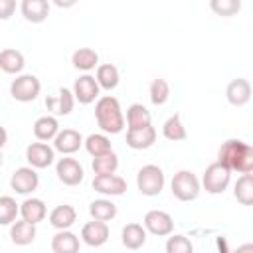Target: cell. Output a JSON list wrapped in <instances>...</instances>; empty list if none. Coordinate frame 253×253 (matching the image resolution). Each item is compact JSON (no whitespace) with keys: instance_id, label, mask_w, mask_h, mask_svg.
Listing matches in <instances>:
<instances>
[{"instance_id":"obj_1","label":"cell","mask_w":253,"mask_h":253,"mask_svg":"<svg viewBox=\"0 0 253 253\" xmlns=\"http://www.w3.org/2000/svg\"><path fill=\"white\" fill-rule=\"evenodd\" d=\"M217 162L227 166L231 172L253 174V146L241 138H227L217 150Z\"/></svg>"},{"instance_id":"obj_2","label":"cell","mask_w":253,"mask_h":253,"mask_svg":"<svg viewBox=\"0 0 253 253\" xmlns=\"http://www.w3.org/2000/svg\"><path fill=\"white\" fill-rule=\"evenodd\" d=\"M95 119L103 132L119 134L125 128V115L121 111V103L113 95H103L95 103Z\"/></svg>"},{"instance_id":"obj_3","label":"cell","mask_w":253,"mask_h":253,"mask_svg":"<svg viewBox=\"0 0 253 253\" xmlns=\"http://www.w3.org/2000/svg\"><path fill=\"white\" fill-rule=\"evenodd\" d=\"M170 188H172V196L180 202H192L198 198L200 194V188H202V182L198 180V176L192 172V170H180L174 174L172 182H170Z\"/></svg>"},{"instance_id":"obj_4","label":"cell","mask_w":253,"mask_h":253,"mask_svg":"<svg viewBox=\"0 0 253 253\" xmlns=\"http://www.w3.org/2000/svg\"><path fill=\"white\" fill-rule=\"evenodd\" d=\"M229 182H231V170H229L227 166H223L221 162H217V160L211 162V164L206 168L204 176H202V186H204V190H206L208 194H211V196L223 194V192L227 190Z\"/></svg>"},{"instance_id":"obj_5","label":"cell","mask_w":253,"mask_h":253,"mask_svg":"<svg viewBox=\"0 0 253 253\" xmlns=\"http://www.w3.org/2000/svg\"><path fill=\"white\" fill-rule=\"evenodd\" d=\"M164 182H166L164 172L156 164H146L136 174V188L142 196H150V198L158 196L164 188Z\"/></svg>"},{"instance_id":"obj_6","label":"cell","mask_w":253,"mask_h":253,"mask_svg":"<svg viewBox=\"0 0 253 253\" xmlns=\"http://www.w3.org/2000/svg\"><path fill=\"white\" fill-rule=\"evenodd\" d=\"M42 91V83L36 75L32 73H22L18 75L12 83H10V95L20 101V103H30V101H36L38 95Z\"/></svg>"},{"instance_id":"obj_7","label":"cell","mask_w":253,"mask_h":253,"mask_svg":"<svg viewBox=\"0 0 253 253\" xmlns=\"http://www.w3.org/2000/svg\"><path fill=\"white\" fill-rule=\"evenodd\" d=\"M10 186L16 194H22V196H28L32 194L34 190H38L40 186V176L36 172V168L32 166H22V168H16L10 176Z\"/></svg>"},{"instance_id":"obj_8","label":"cell","mask_w":253,"mask_h":253,"mask_svg":"<svg viewBox=\"0 0 253 253\" xmlns=\"http://www.w3.org/2000/svg\"><path fill=\"white\" fill-rule=\"evenodd\" d=\"M144 229L152 235H158V237H166V235H172L174 231V219L168 211H162V210H150L146 211L144 215Z\"/></svg>"},{"instance_id":"obj_9","label":"cell","mask_w":253,"mask_h":253,"mask_svg":"<svg viewBox=\"0 0 253 253\" xmlns=\"http://www.w3.org/2000/svg\"><path fill=\"white\" fill-rule=\"evenodd\" d=\"M55 174H57V180L65 186H77L83 182V166L79 164V160L71 158V156H63L57 160L55 164Z\"/></svg>"},{"instance_id":"obj_10","label":"cell","mask_w":253,"mask_h":253,"mask_svg":"<svg viewBox=\"0 0 253 253\" xmlns=\"http://www.w3.org/2000/svg\"><path fill=\"white\" fill-rule=\"evenodd\" d=\"M45 107L47 111L53 115V117H65L73 111L75 107V95H73V89H67V87H61L55 95L47 97L45 99Z\"/></svg>"},{"instance_id":"obj_11","label":"cell","mask_w":253,"mask_h":253,"mask_svg":"<svg viewBox=\"0 0 253 253\" xmlns=\"http://www.w3.org/2000/svg\"><path fill=\"white\" fill-rule=\"evenodd\" d=\"M26 160L32 168H47L55 160V148L45 142H32L26 148Z\"/></svg>"},{"instance_id":"obj_12","label":"cell","mask_w":253,"mask_h":253,"mask_svg":"<svg viewBox=\"0 0 253 253\" xmlns=\"http://www.w3.org/2000/svg\"><path fill=\"white\" fill-rule=\"evenodd\" d=\"M99 91H101V87H99L97 79H95L93 75H89V73L77 77L75 83H73L75 101H79L81 105H89V103H93L95 99H99Z\"/></svg>"},{"instance_id":"obj_13","label":"cell","mask_w":253,"mask_h":253,"mask_svg":"<svg viewBox=\"0 0 253 253\" xmlns=\"http://www.w3.org/2000/svg\"><path fill=\"white\" fill-rule=\"evenodd\" d=\"M109 225L105 221L91 219L81 227V241L89 247H101L109 241Z\"/></svg>"},{"instance_id":"obj_14","label":"cell","mask_w":253,"mask_h":253,"mask_svg":"<svg viewBox=\"0 0 253 253\" xmlns=\"http://www.w3.org/2000/svg\"><path fill=\"white\" fill-rule=\"evenodd\" d=\"M251 95H253V89H251V83L243 77H235L227 83L225 87V97L229 101V105L233 107H243L251 101Z\"/></svg>"},{"instance_id":"obj_15","label":"cell","mask_w":253,"mask_h":253,"mask_svg":"<svg viewBox=\"0 0 253 253\" xmlns=\"http://www.w3.org/2000/svg\"><path fill=\"white\" fill-rule=\"evenodd\" d=\"M81 144H85V140H83L81 132L75 130V128H63V130H59V134L53 138V148H55L57 152L65 154V156L77 152V150L81 148Z\"/></svg>"},{"instance_id":"obj_16","label":"cell","mask_w":253,"mask_h":253,"mask_svg":"<svg viewBox=\"0 0 253 253\" xmlns=\"http://www.w3.org/2000/svg\"><path fill=\"white\" fill-rule=\"evenodd\" d=\"M93 190L103 194V196H123L126 192V180L117 176V174L95 176L93 178Z\"/></svg>"},{"instance_id":"obj_17","label":"cell","mask_w":253,"mask_h":253,"mask_svg":"<svg viewBox=\"0 0 253 253\" xmlns=\"http://www.w3.org/2000/svg\"><path fill=\"white\" fill-rule=\"evenodd\" d=\"M156 142V128L144 126V128H126V144L132 150H146Z\"/></svg>"},{"instance_id":"obj_18","label":"cell","mask_w":253,"mask_h":253,"mask_svg":"<svg viewBox=\"0 0 253 253\" xmlns=\"http://www.w3.org/2000/svg\"><path fill=\"white\" fill-rule=\"evenodd\" d=\"M20 215H22V219H26V221L38 225L40 221L45 219L47 208H45L43 200H40V198H26V200L20 204Z\"/></svg>"},{"instance_id":"obj_19","label":"cell","mask_w":253,"mask_h":253,"mask_svg":"<svg viewBox=\"0 0 253 253\" xmlns=\"http://www.w3.org/2000/svg\"><path fill=\"white\" fill-rule=\"evenodd\" d=\"M77 219V211L73 206L69 204H59L55 206L51 211H49V223L51 227H55L57 231H63V229H69Z\"/></svg>"},{"instance_id":"obj_20","label":"cell","mask_w":253,"mask_h":253,"mask_svg":"<svg viewBox=\"0 0 253 253\" xmlns=\"http://www.w3.org/2000/svg\"><path fill=\"white\" fill-rule=\"evenodd\" d=\"M26 65V59H24V53L20 49H12V47H6L0 51V69L4 73H10V75H22V69Z\"/></svg>"},{"instance_id":"obj_21","label":"cell","mask_w":253,"mask_h":253,"mask_svg":"<svg viewBox=\"0 0 253 253\" xmlns=\"http://www.w3.org/2000/svg\"><path fill=\"white\" fill-rule=\"evenodd\" d=\"M20 10L28 22L40 24L49 16V2L47 0H24L20 4Z\"/></svg>"},{"instance_id":"obj_22","label":"cell","mask_w":253,"mask_h":253,"mask_svg":"<svg viewBox=\"0 0 253 253\" xmlns=\"http://www.w3.org/2000/svg\"><path fill=\"white\" fill-rule=\"evenodd\" d=\"M57 134H59L57 117H53V115H43V117L36 119V123H34V136H36L40 142L53 140Z\"/></svg>"},{"instance_id":"obj_23","label":"cell","mask_w":253,"mask_h":253,"mask_svg":"<svg viewBox=\"0 0 253 253\" xmlns=\"http://www.w3.org/2000/svg\"><path fill=\"white\" fill-rule=\"evenodd\" d=\"M36 235H38L36 225L30 223V221H26V219L14 221V223L10 225V239H12L14 245H20V247L30 245V243H34Z\"/></svg>"},{"instance_id":"obj_24","label":"cell","mask_w":253,"mask_h":253,"mask_svg":"<svg viewBox=\"0 0 253 253\" xmlns=\"http://www.w3.org/2000/svg\"><path fill=\"white\" fill-rule=\"evenodd\" d=\"M121 241L126 249H140L146 243V229L140 223H126L121 231Z\"/></svg>"},{"instance_id":"obj_25","label":"cell","mask_w":253,"mask_h":253,"mask_svg":"<svg viewBox=\"0 0 253 253\" xmlns=\"http://www.w3.org/2000/svg\"><path fill=\"white\" fill-rule=\"evenodd\" d=\"M51 251L53 253H79V237L69 229L57 231L51 237Z\"/></svg>"},{"instance_id":"obj_26","label":"cell","mask_w":253,"mask_h":253,"mask_svg":"<svg viewBox=\"0 0 253 253\" xmlns=\"http://www.w3.org/2000/svg\"><path fill=\"white\" fill-rule=\"evenodd\" d=\"M71 63L79 71H91V69L99 67V53L91 47H79V49L73 51Z\"/></svg>"},{"instance_id":"obj_27","label":"cell","mask_w":253,"mask_h":253,"mask_svg":"<svg viewBox=\"0 0 253 253\" xmlns=\"http://www.w3.org/2000/svg\"><path fill=\"white\" fill-rule=\"evenodd\" d=\"M150 121H152L150 111L142 103H132L126 109V125H128V128H144V126H150L152 125Z\"/></svg>"},{"instance_id":"obj_28","label":"cell","mask_w":253,"mask_h":253,"mask_svg":"<svg viewBox=\"0 0 253 253\" xmlns=\"http://www.w3.org/2000/svg\"><path fill=\"white\" fill-rule=\"evenodd\" d=\"M162 134L166 140H172V142H178V140H186L188 138V132H186V126L182 123V117L178 113H174L172 117H168L162 125Z\"/></svg>"},{"instance_id":"obj_29","label":"cell","mask_w":253,"mask_h":253,"mask_svg":"<svg viewBox=\"0 0 253 253\" xmlns=\"http://www.w3.org/2000/svg\"><path fill=\"white\" fill-rule=\"evenodd\" d=\"M85 150L93 156V158H99V156H105L109 152H113V146H111V140L107 134L103 132H93L85 138Z\"/></svg>"},{"instance_id":"obj_30","label":"cell","mask_w":253,"mask_h":253,"mask_svg":"<svg viewBox=\"0 0 253 253\" xmlns=\"http://www.w3.org/2000/svg\"><path fill=\"white\" fill-rule=\"evenodd\" d=\"M89 215L97 221H111L115 215H117V206L107 200V198H101V200H93L89 204Z\"/></svg>"},{"instance_id":"obj_31","label":"cell","mask_w":253,"mask_h":253,"mask_svg":"<svg viewBox=\"0 0 253 253\" xmlns=\"http://www.w3.org/2000/svg\"><path fill=\"white\" fill-rule=\"evenodd\" d=\"M233 196L241 206H253V174H241L237 178Z\"/></svg>"},{"instance_id":"obj_32","label":"cell","mask_w":253,"mask_h":253,"mask_svg":"<svg viewBox=\"0 0 253 253\" xmlns=\"http://www.w3.org/2000/svg\"><path fill=\"white\" fill-rule=\"evenodd\" d=\"M95 79H97V83H99L101 89L111 91V89H115V87L119 85V79H121V77H119L117 65H113V63H101V65L97 67Z\"/></svg>"},{"instance_id":"obj_33","label":"cell","mask_w":253,"mask_h":253,"mask_svg":"<svg viewBox=\"0 0 253 253\" xmlns=\"http://www.w3.org/2000/svg\"><path fill=\"white\" fill-rule=\"evenodd\" d=\"M93 172L95 176H109V174H115L117 168H119V156L115 152H109L105 156H99V158H93Z\"/></svg>"},{"instance_id":"obj_34","label":"cell","mask_w":253,"mask_h":253,"mask_svg":"<svg viewBox=\"0 0 253 253\" xmlns=\"http://www.w3.org/2000/svg\"><path fill=\"white\" fill-rule=\"evenodd\" d=\"M20 213V204L12 196H2L0 198V223L2 225H12L16 221V215Z\"/></svg>"},{"instance_id":"obj_35","label":"cell","mask_w":253,"mask_h":253,"mask_svg":"<svg viewBox=\"0 0 253 253\" xmlns=\"http://www.w3.org/2000/svg\"><path fill=\"white\" fill-rule=\"evenodd\" d=\"M148 93H150V101L154 105H164L170 99V85H168L166 79L156 77V79H152V83L148 87Z\"/></svg>"},{"instance_id":"obj_36","label":"cell","mask_w":253,"mask_h":253,"mask_svg":"<svg viewBox=\"0 0 253 253\" xmlns=\"http://www.w3.org/2000/svg\"><path fill=\"white\" fill-rule=\"evenodd\" d=\"M166 253H194V245L192 241L182 235V233H174L166 239Z\"/></svg>"},{"instance_id":"obj_37","label":"cell","mask_w":253,"mask_h":253,"mask_svg":"<svg viewBox=\"0 0 253 253\" xmlns=\"http://www.w3.org/2000/svg\"><path fill=\"white\" fill-rule=\"evenodd\" d=\"M210 8H211L217 16L231 18V16H235V14L241 10V2H239V0H211V2H210Z\"/></svg>"},{"instance_id":"obj_38","label":"cell","mask_w":253,"mask_h":253,"mask_svg":"<svg viewBox=\"0 0 253 253\" xmlns=\"http://www.w3.org/2000/svg\"><path fill=\"white\" fill-rule=\"evenodd\" d=\"M14 10H16V2L14 0H0V18L2 20H8Z\"/></svg>"},{"instance_id":"obj_39","label":"cell","mask_w":253,"mask_h":253,"mask_svg":"<svg viewBox=\"0 0 253 253\" xmlns=\"http://www.w3.org/2000/svg\"><path fill=\"white\" fill-rule=\"evenodd\" d=\"M233 253H253V243H243V245H239Z\"/></svg>"},{"instance_id":"obj_40","label":"cell","mask_w":253,"mask_h":253,"mask_svg":"<svg viewBox=\"0 0 253 253\" xmlns=\"http://www.w3.org/2000/svg\"><path fill=\"white\" fill-rule=\"evenodd\" d=\"M231 253H233V251H231Z\"/></svg>"}]
</instances>
